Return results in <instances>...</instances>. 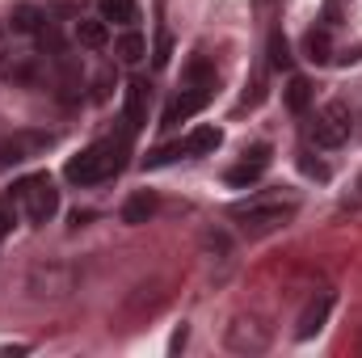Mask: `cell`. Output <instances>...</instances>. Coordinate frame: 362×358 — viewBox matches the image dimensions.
I'll return each instance as SVG.
<instances>
[{
	"label": "cell",
	"instance_id": "cell-1",
	"mask_svg": "<svg viewBox=\"0 0 362 358\" xmlns=\"http://www.w3.org/2000/svg\"><path fill=\"white\" fill-rule=\"evenodd\" d=\"M127 152H131L127 135H122V139L89 144L81 156H72V161L64 165V178L72 181V185H101V181H110L114 173L127 169Z\"/></svg>",
	"mask_w": 362,
	"mask_h": 358
},
{
	"label": "cell",
	"instance_id": "cell-2",
	"mask_svg": "<svg viewBox=\"0 0 362 358\" xmlns=\"http://www.w3.org/2000/svg\"><path fill=\"white\" fill-rule=\"evenodd\" d=\"M295 211H299L295 198H249V202H236L228 215L240 224L245 236H270L295 219Z\"/></svg>",
	"mask_w": 362,
	"mask_h": 358
},
{
	"label": "cell",
	"instance_id": "cell-3",
	"mask_svg": "<svg viewBox=\"0 0 362 358\" xmlns=\"http://www.w3.org/2000/svg\"><path fill=\"white\" fill-rule=\"evenodd\" d=\"M13 198H17V207L25 211L30 224H47V219L59 211V190H55V181L47 178V173L21 178L13 185Z\"/></svg>",
	"mask_w": 362,
	"mask_h": 358
},
{
	"label": "cell",
	"instance_id": "cell-4",
	"mask_svg": "<svg viewBox=\"0 0 362 358\" xmlns=\"http://www.w3.org/2000/svg\"><path fill=\"white\" fill-rule=\"evenodd\" d=\"M274 342V329L257 316V312H240L232 316V325L223 329V346L232 354H266Z\"/></svg>",
	"mask_w": 362,
	"mask_h": 358
},
{
	"label": "cell",
	"instance_id": "cell-5",
	"mask_svg": "<svg viewBox=\"0 0 362 358\" xmlns=\"http://www.w3.org/2000/svg\"><path fill=\"white\" fill-rule=\"evenodd\" d=\"M350 131H354V114H350L346 101H329V105L316 110L312 139H316L320 148H341V144L350 139Z\"/></svg>",
	"mask_w": 362,
	"mask_h": 358
},
{
	"label": "cell",
	"instance_id": "cell-6",
	"mask_svg": "<svg viewBox=\"0 0 362 358\" xmlns=\"http://www.w3.org/2000/svg\"><path fill=\"white\" fill-rule=\"evenodd\" d=\"M51 144H55L51 131H17V135H8V139H0V169H13V165L34 161V156H42Z\"/></svg>",
	"mask_w": 362,
	"mask_h": 358
},
{
	"label": "cell",
	"instance_id": "cell-7",
	"mask_svg": "<svg viewBox=\"0 0 362 358\" xmlns=\"http://www.w3.org/2000/svg\"><path fill=\"white\" fill-rule=\"evenodd\" d=\"M34 299H64L72 287H76V270L64 266V262H47V266H34L30 270V282Z\"/></svg>",
	"mask_w": 362,
	"mask_h": 358
},
{
	"label": "cell",
	"instance_id": "cell-8",
	"mask_svg": "<svg viewBox=\"0 0 362 358\" xmlns=\"http://www.w3.org/2000/svg\"><path fill=\"white\" fill-rule=\"evenodd\" d=\"M329 312H333V291H316V295L308 299V308L299 312V321H295V337H299V342L316 337V333L329 325Z\"/></svg>",
	"mask_w": 362,
	"mask_h": 358
},
{
	"label": "cell",
	"instance_id": "cell-9",
	"mask_svg": "<svg viewBox=\"0 0 362 358\" xmlns=\"http://www.w3.org/2000/svg\"><path fill=\"white\" fill-rule=\"evenodd\" d=\"M211 89H215V85H185V89L173 97V105L165 110V122H160V127H177L185 118H194V114L211 101Z\"/></svg>",
	"mask_w": 362,
	"mask_h": 358
},
{
	"label": "cell",
	"instance_id": "cell-10",
	"mask_svg": "<svg viewBox=\"0 0 362 358\" xmlns=\"http://www.w3.org/2000/svg\"><path fill=\"white\" fill-rule=\"evenodd\" d=\"M266 169H270V144H253V148L245 152V161L232 165L223 178H228V185H253Z\"/></svg>",
	"mask_w": 362,
	"mask_h": 358
},
{
	"label": "cell",
	"instance_id": "cell-11",
	"mask_svg": "<svg viewBox=\"0 0 362 358\" xmlns=\"http://www.w3.org/2000/svg\"><path fill=\"white\" fill-rule=\"evenodd\" d=\"M122 114H127V131H131V135L148 122V81H131V85H127V105H122Z\"/></svg>",
	"mask_w": 362,
	"mask_h": 358
},
{
	"label": "cell",
	"instance_id": "cell-12",
	"mask_svg": "<svg viewBox=\"0 0 362 358\" xmlns=\"http://www.w3.org/2000/svg\"><path fill=\"white\" fill-rule=\"evenodd\" d=\"M152 215H156V194H152V190L131 194L127 207H122V224H131V228H135V224H148Z\"/></svg>",
	"mask_w": 362,
	"mask_h": 358
},
{
	"label": "cell",
	"instance_id": "cell-13",
	"mask_svg": "<svg viewBox=\"0 0 362 358\" xmlns=\"http://www.w3.org/2000/svg\"><path fill=\"white\" fill-rule=\"evenodd\" d=\"M219 144H223V131H219V127H198V131H189V135L181 139L185 156H202V152H215Z\"/></svg>",
	"mask_w": 362,
	"mask_h": 358
},
{
	"label": "cell",
	"instance_id": "cell-14",
	"mask_svg": "<svg viewBox=\"0 0 362 358\" xmlns=\"http://www.w3.org/2000/svg\"><path fill=\"white\" fill-rule=\"evenodd\" d=\"M101 21H105V25L114 21V25H127V30H131V25L139 21V4H135V0H101Z\"/></svg>",
	"mask_w": 362,
	"mask_h": 358
},
{
	"label": "cell",
	"instance_id": "cell-15",
	"mask_svg": "<svg viewBox=\"0 0 362 358\" xmlns=\"http://www.w3.org/2000/svg\"><path fill=\"white\" fill-rule=\"evenodd\" d=\"M76 42H81V47H89V51H101V47L110 42L105 21H101V17H81V21H76Z\"/></svg>",
	"mask_w": 362,
	"mask_h": 358
},
{
	"label": "cell",
	"instance_id": "cell-16",
	"mask_svg": "<svg viewBox=\"0 0 362 358\" xmlns=\"http://www.w3.org/2000/svg\"><path fill=\"white\" fill-rule=\"evenodd\" d=\"M8 25H13L17 34H42V30H47V17H42L34 4H17L13 17H8Z\"/></svg>",
	"mask_w": 362,
	"mask_h": 358
},
{
	"label": "cell",
	"instance_id": "cell-17",
	"mask_svg": "<svg viewBox=\"0 0 362 358\" xmlns=\"http://www.w3.org/2000/svg\"><path fill=\"white\" fill-rule=\"evenodd\" d=\"M114 55L122 59V64H139L144 55H148V42H144V34H135V30H127L118 42H114Z\"/></svg>",
	"mask_w": 362,
	"mask_h": 358
},
{
	"label": "cell",
	"instance_id": "cell-18",
	"mask_svg": "<svg viewBox=\"0 0 362 358\" xmlns=\"http://www.w3.org/2000/svg\"><path fill=\"white\" fill-rule=\"evenodd\" d=\"M303 51H308V59H312V64H329V59H333L329 30H308V38H303Z\"/></svg>",
	"mask_w": 362,
	"mask_h": 358
},
{
	"label": "cell",
	"instance_id": "cell-19",
	"mask_svg": "<svg viewBox=\"0 0 362 358\" xmlns=\"http://www.w3.org/2000/svg\"><path fill=\"white\" fill-rule=\"evenodd\" d=\"M286 105H291L295 114H303V110L312 105V81H303V76H291V85H286Z\"/></svg>",
	"mask_w": 362,
	"mask_h": 358
},
{
	"label": "cell",
	"instance_id": "cell-20",
	"mask_svg": "<svg viewBox=\"0 0 362 358\" xmlns=\"http://www.w3.org/2000/svg\"><path fill=\"white\" fill-rule=\"evenodd\" d=\"M181 85H215V68H211L202 55H194L189 68H185V81H181Z\"/></svg>",
	"mask_w": 362,
	"mask_h": 358
},
{
	"label": "cell",
	"instance_id": "cell-21",
	"mask_svg": "<svg viewBox=\"0 0 362 358\" xmlns=\"http://www.w3.org/2000/svg\"><path fill=\"white\" fill-rule=\"evenodd\" d=\"M270 68H291V42H286V34L282 30H274L270 34Z\"/></svg>",
	"mask_w": 362,
	"mask_h": 358
},
{
	"label": "cell",
	"instance_id": "cell-22",
	"mask_svg": "<svg viewBox=\"0 0 362 358\" xmlns=\"http://www.w3.org/2000/svg\"><path fill=\"white\" fill-rule=\"evenodd\" d=\"M177 156H185V148H181V144H169V148L152 152V156H148V165L156 169V165H169V161H177Z\"/></svg>",
	"mask_w": 362,
	"mask_h": 358
},
{
	"label": "cell",
	"instance_id": "cell-23",
	"mask_svg": "<svg viewBox=\"0 0 362 358\" xmlns=\"http://www.w3.org/2000/svg\"><path fill=\"white\" fill-rule=\"evenodd\" d=\"M169 55H173V42H169V34H160V38H156V51H152V64H156V68H165V64H169Z\"/></svg>",
	"mask_w": 362,
	"mask_h": 358
},
{
	"label": "cell",
	"instance_id": "cell-24",
	"mask_svg": "<svg viewBox=\"0 0 362 358\" xmlns=\"http://www.w3.org/2000/svg\"><path fill=\"white\" fill-rule=\"evenodd\" d=\"M299 169H303L308 178H316V181H329V169H325L320 161H312V156H299Z\"/></svg>",
	"mask_w": 362,
	"mask_h": 358
},
{
	"label": "cell",
	"instance_id": "cell-25",
	"mask_svg": "<svg viewBox=\"0 0 362 358\" xmlns=\"http://www.w3.org/2000/svg\"><path fill=\"white\" fill-rule=\"evenodd\" d=\"M8 228H13V207L0 202V236H8Z\"/></svg>",
	"mask_w": 362,
	"mask_h": 358
},
{
	"label": "cell",
	"instance_id": "cell-26",
	"mask_svg": "<svg viewBox=\"0 0 362 358\" xmlns=\"http://www.w3.org/2000/svg\"><path fill=\"white\" fill-rule=\"evenodd\" d=\"M354 207H362V178H358V185H354V194L346 198V211H354Z\"/></svg>",
	"mask_w": 362,
	"mask_h": 358
},
{
	"label": "cell",
	"instance_id": "cell-27",
	"mask_svg": "<svg viewBox=\"0 0 362 358\" xmlns=\"http://www.w3.org/2000/svg\"><path fill=\"white\" fill-rule=\"evenodd\" d=\"M185 337H189V329H185V325H181L177 333H173V350H181V346H185Z\"/></svg>",
	"mask_w": 362,
	"mask_h": 358
},
{
	"label": "cell",
	"instance_id": "cell-28",
	"mask_svg": "<svg viewBox=\"0 0 362 358\" xmlns=\"http://www.w3.org/2000/svg\"><path fill=\"white\" fill-rule=\"evenodd\" d=\"M358 350H362V346H358Z\"/></svg>",
	"mask_w": 362,
	"mask_h": 358
}]
</instances>
